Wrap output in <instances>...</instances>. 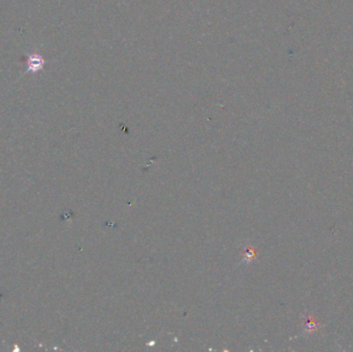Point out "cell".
Segmentation results:
<instances>
[{"mask_svg":"<svg viewBox=\"0 0 353 352\" xmlns=\"http://www.w3.org/2000/svg\"><path fill=\"white\" fill-rule=\"evenodd\" d=\"M28 65H29V69L31 70H39L43 67L44 65V60L42 57L40 56H31L28 60Z\"/></svg>","mask_w":353,"mask_h":352,"instance_id":"6da1fadb","label":"cell"}]
</instances>
